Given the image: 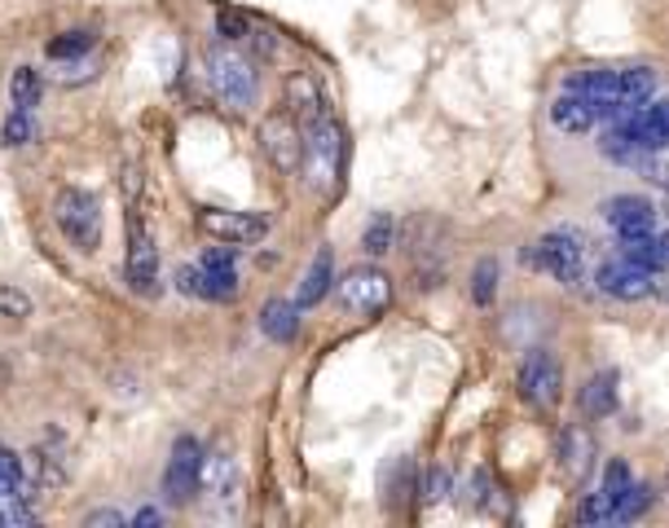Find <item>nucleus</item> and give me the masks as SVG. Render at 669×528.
Here are the masks:
<instances>
[{
	"label": "nucleus",
	"instance_id": "nucleus-36",
	"mask_svg": "<svg viewBox=\"0 0 669 528\" xmlns=\"http://www.w3.org/2000/svg\"><path fill=\"white\" fill-rule=\"evenodd\" d=\"M137 528H150V525H163V511L159 507H146V511H137V520H132Z\"/></svg>",
	"mask_w": 669,
	"mask_h": 528
},
{
	"label": "nucleus",
	"instance_id": "nucleus-27",
	"mask_svg": "<svg viewBox=\"0 0 669 528\" xmlns=\"http://www.w3.org/2000/svg\"><path fill=\"white\" fill-rule=\"evenodd\" d=\"M0 141H4V146H31V141H35V119H31V110H9V119H4V128H0Z\"/></svg>",
	"mask_w": 669,
	"mask_h": 528
},
{
	"label": "nucleus",
	"instance_id": "nucleus-13",
	"mask_svg": "<svg viewBox=\"0 0 669 528\" xmlns=\"http://www.w3.org/2000/svg\"><path fill=\"white\" fill-rule=\"evenodd\" d=\"M604 220L622 234V238H635V234H652L657 229V207L639 194H617L604 203Z\"/></svg>",
	"mask_w": 669,
	"mask_h": 528
},
{
	"label": "nucleus",
	"instance_id": "nucleus-30",
	"mask_svg": "<svg viewBox=\"0 0 669 528\" xmlns=\"http://www.w3.org/2000/svg\"><path fill=\"white\" fill-rule=\"evenodd\" d=\"M361 243H365V251H370V256H383V251L392 247V220H387V216H374V220L365 225Z\"/></svg>",
	"mask_w": 669,
	"mask_h": 528
},
{
	"label": "nucleus",
	"instance_id": "nucleus-15",
	"mask_svg": "<svg viewBox=\"0 0 669 528\" xmlns=\"http://www.w3.org/2000/svg\"><path fill=\"white\" fill-rule=\"evenodd\" d=\"M177 287L185 291V295H199V300H216V304H225V300H234L238 295V273H216V269H181L177 273Z\"/></svg>",
	"mask_w": 669,
	"mask_h": 528
},
{
	"label": "nucleus",
	"instance_id": "nucleus-34",
	"mask_svg": "<svg viewBox=\"0 0 669 528\" xmlns=\"http://www.w3.org/2000/svg\"><path fill=\"white\" fill-rule=\"evenodd\" d=\"M449 485H454V481H449V472H440V467H436V472L427 476V503H445V498H449Z\"/></svg>",
	"mask_w": 669,
	"mask_h": 528
},
{
	"label": "nucleus",
	"instance_id": "nucleus-31",
	"mask_svg": "<svg viewBox=\"0 0 669 528\" xmlns=\"http://www.w3.org/2000/svg\"><path fill=\"white\" fill-rule=\"evenodd\" d=\"M0 317H31V295L0 282Z\"/></svg>",
	"mask_w": 669,
	"mask_h": 528
},
{
	"label": "nucleus",
	"instance_id": "nucleus-19",
	"mask_svg": "<svg viewBox=\"0 0 669 528\" xmlns=\"http://www.w3.org/2000/svg\"><path fill=\"white\" fill-rule=\"evenodd\" d=\"M199 489L208 498H230L234 494V459L230 450H203V467H199Z\"/></svg>",
	"mask_w": 669,
	"mask_h": 528
},
{
	"label": "nucleus",
	"instance_id": "nucleus-11",
	"mask_svg": "<svg viewBox=\"0 0 669 528\" xmlns=\"http://www.w3.org/2000/svg\"><path fill=\"white\" fill-rule=\"evenodd\" d=\"M560 388H564V375H560V362L546 353V348H533L520 366V397L538 410L555 406L560 401Z\"/></svg>",
	"mask_w": 669,
	"mask_h": 528
},
{
	"label": "nucleus",
	"instance_id": "nucleus-28",
	"mask_svg": "<svg viewBox=\"0 0 669 528\" xmlns=\"http://www.w3.org/2000/svg\"><path fill=\"white\" fill-rule=\"evenodd\" d=\"M493 291H498V260H480L476 273H471V300L493 304Z\"/></svg>",
	"mask_w": 669,
	"mask_h": 528
},
{
	"label": "nucleus",
	"instance_id": "nucleus-33",
	"mask_svg": "<svg viewBox=\"0 0 669 528\" xmlns=\"http://www.w3.org/2000/svg\"><path fill=\"white\" fill-rule=\"evenodd\" d=\"M216 26H221V35H230V40H243L252 22H247L238 9H216Z\"/></svg>",
	"mask_w": 669,
	"mask_h": 528
},
{
	"label": "nucleus",
	"instance_id": "nucleus-26",
	"mask_svg": "<svg viewBox=\"0 0 669 528\" xmlns=\"http://www.w3.org/2000/svg\"><path fill=\"white\" fill-rule=\"evenodd\" d=\"M93 49V31H66L57 40H49V57L53 62H71V57H84Z\"/></svg>",
	"mask_w": 669,
	"mask_h": 528
},
{
	"label": "nucleus",
	"instance_id": "nucleus-16",
	"mask_svg": "<svg viewBox=\"0 0 669 528\" xmlns=\"http://www.w3.org/2000/svg\"><path fill=\"white\" fill-rule=\"evenodd\" d=\"M560 472L573 485H582L595 472V437L586 428H569L564 432V441H560Z\"/></svg>",
	"mask_w": 669,
	"mask_h": 528
},
{
	"label": "nucleus",
	"instance_id": "nucleus-22",
	"mask_svg": "<svg viewBox=\"0 0 669 528\" xmlns=\"http://www.w3.org/2000/svg\"><path fill=\"white\" fill-rule=\"evenodd\" d=\"M331 282H334V260H331V251L322 247V251L314 256L309 273H305V287H300L296 309H314V304H322V300H327V291H331Z\"/></svg>",
	"mask_w": 669,
	"mask_h": 528
},
{
	"label": "nucleus",
	"instance_id": "nucleus-24",
	"mask_svg": "<svg viewBox=\"0 0 669 528\" xmlns=\"http://www.w3.org/2000/svg\"><path fill=\"white\" fill-rule=\"evenodd\" d=\"M9 101H13V110H35V101H40V75L31 66H18L9 75Z\"/></svg>",
	"mask_w": 669,
	"mask_h": 528
},
{
	"label": "nucleus",
	"instance_id": "nucleus-9",
	"mask_svg": "<svg viewBox=\"0 0 669 528\" xmlns=\"http://www.w3.org/2000/svg\"><path fill=\"white\" fill-rule=\"evenodd\" d=\"M199 467H203V445L194 437H181L172 445V459H168V472H163V498L172 507L194 503V494H199Z\"/></svg>",
	"mask_w": 669,
	"mask_h": 528
},
{
	"label": "nucleus",
	"instance_id": "nucleus-25",
	"mask_svg": "<svg viewBox=\"0 0 669 528\" xmlns=\"http://www.w3.org/2000/svg\"><path fill=\"white\" fill-rule=\"evenodd\" d=\"M652 507V489L648 485H626V494L617 498V507H613V525H630V520H639L644 511Z\"/></svg>",
	"mask_w": 669,
	"mask_h": 528
},
{
	"label": "nucleus",
	"instance_id": "nucleus-2",
	"mask_svg": "<svg viewBox=\"0 0 669 528\" xmlns=\"http://www.w3.org/2000/svg\"><path fill=\"white\" fill-rule=\"evenodd\" d=\"M343 128L334 119H314L305 128V154H300V168H305V185L322 198L339 194V181H343Z\"/></svg>",
	"mask_w": 669,
	"mask_h": 528
},
{
	"label": "nucleus",
	"instance_id": "nucleus-7",
	"mask_svg": "<svg viewBox=\"0 0 669 528\" xmlns=\"http://www.w3.org/2000/svg\"><path fill=\"white\" fill-rule=\"evenodd\" d=\"M533 265H542L555 282H582V273H586V243H582V234H573V229H555V234H546L538 247H533Z\"/></svg>",
	"mask_w": 669,
	"mask_h": 528
},
{
	"label": "nucleus",
	"instance_id": "nucleus-17",
	"mask_svg": "<svg viewBox=\"0 0 669 528\" xmlns=\"http://www.w3.org/2000/svg\"><path fill=\"white\" fill-rule=\"evenodd\" d=\"M283 97H287V115H296V119H300V128H309L314 119H322V88H318V79H314V75L296 71V75L287 79Z\"/></svg>",
	"mask_w": 669,
	"mask_h": 528
},
{
	"label": "nucleus",
	"instance_id": "nucleus-14",
	"mask_svg": "<svg viewBox=\"0 0 669 528\" xmlns=\"http://www.w3.org/2000/svg\"><path fill=\"white\" fill-rule=\"evenodd\" d=\"M630 132H635V141L639 146H648V150H669V101H644L639 110H630V115H617Z\"/></svg>",
	"mask_w": 669,
	"mask_h": 528
},
{
	"label": "nucleus",
	"instance_id": "nucleus-10",
	"mask_svg": "<svg viewBox=\"0 0 669 528\" xmlns=\"http://www.w3.org/2000/svg\"><path fill=\"white\" fill-rule=\"evenodd\" d=\"M199 229L212 234L216 243H234V247H247V243H261L269 234V216L261 212H225V207H203L199 212Z\"/></svg>",
	"mask_w": 669,
	"mask_h": 528
},
{
	"label": "nucleus",
	"instance_id": "nucleus-5",
	"mask_svg": "<svg viewBox=\"0 0 669 528\" xmlns=\"http://www.w3.org/2000/svg\"><path fill=\"white\" fill-rule=\"evenodd\" d=\"M124 273H128V287L137 295H159V243L141 216V207L132 203L128 212V251H124Z\"/></svg>",
	"mask_w": 669,
	"mask_h": 528
},
{
	"label": "nucleus",
	"instance_id": "nucleus-4",
	"mask_svg": "<svg viewBox=\"0 0 669 528\" xmlns=\"http://www.w3.org/2000/svg\"><path fill=\"white\" fill-rule=\"evenodd\" d=\"M208 79H212V93L230 106V110H247L256 101V71L252 62L230 49V44H216L208 49Z\"/></svg>",
	"mask_w": 669,
	"mask_h": 528
},
{
	"label": "nucleus",
	"instance_id": "nucleus-6",
	"mask_svg": "<svg viewBox=\"0 0 669 528\" xmlns=\"http://www.w3.org/2000/svg\"><path fill=\"white\" fill-rule=\"evenodd\" d=\"M339 309L352 313V317H374L392 304V282L383 269H370V265H357L339 278Z\"/></svg>",
	"mask_w": 669,
	"mask_h": 528
},
{
	"label": "nucleus",
	"instance_id": "nucleus-23",
	"mask_svg": "<svg viewBox=\"0 0 669 528\" xmlns=\"http://www.w3.org/2000/svg\"><path fill=\"white\" fill-rule=\"evenodd\" d=\"M26 467H31V481H35L40 489H57V485H66V459H62V441H57V450H49V445L31 450Z\"/></svg>",
	"mask_w": 669,
	"mask_h": 528
},
{
	"label": "nucleus",
	"instance_id": "nucleus-1",
	"mask_svg": "<svg viewBox=\"0 0 669 528\" xmlns=\"http://www.w3.org/2000/svg\"><path fill=\"white\" fill-rule=\"evenodd\" d=\"M569 88H577L595 115H630L639 110L652 93H657V75L648 66H622V71H582L569 79Z\"/></svg>",
	"mask_w": 669,
	"mask_h": 528
},
{
	"label": "nucleus",
	"instance_id": "nucleus-32",
	"mask_svg": "<svg viewBox=\"0 0 669 528\" xmlns=\"http://www.w3.org/2000/svg\"><path fill=\"white\" fill-rule=\"evenodd\" d=\"M234 265H238V247H234V243L212 247V251L203 256V269H216V273H234Z\"/></svg>",
	"mask_w": 669,
	"mask_h": 528
},
{
	"label": "nucleus",
	"instance_id": "nucleus-21",
	"mask_svg": "<svg viewBox=\"0 0 669 528\" xmlns=\"http://www.w3.org/2000/svg\"><path fill=\"white\" fill-rule=\"evenodd\" d=\"M613 410H617V370H599V375H591V384L582 388V414L608 419Z\"/></svg>",
	"mask_w": 669,
	"mask_h": 528
},
{
	"label": "nucleus",
	"instance_id": "nucleus-12",
	"mask_svg": "<svg viewBox=\"0 0 669 528\" xmlns=\"http://www.w3.org/2000/svg\"><path fill=\"white\" fill-rule=\"evenodd\" d=\"M595 282H599V291H604V295H613V300H648V295L657 291L652 269H644V265L626 260L622 251H617L613 260H604V265H599Z\"/></svg>",
	"mask_w": 669,
	"mask_h": 528
},
{
	"label": "nucleus",
	"instance_id": "nucleus-20",
	"mask_svg": "<svg viewBox=\"0 0 669 528\" xmlns=\"http://www.w3.org/2000/svg\"><path fill=\"white\" fill-rule=\"evenodd\" d=\"M261 331H265L269 340H278V344H291V340L300 335V309H296L291 300H269V304L261 309Z\"/></svg>",
	"mask_w": 669,
	"mask_h": 528
},
{
	"label": "nucleus",
	"instance_id": "nucleus-18",
	"mask_svg": "<svg viewBox=\"0 0 669 528\" xmlns=\"http://www.w3.org/2000/svg\"><path fill=\"white\" fill-rule=\"evenodd\" d=\"M595 106L577 93V88H564L555 101H551V123L560 128V132H586V128H595Z\"/></svg>",
	"mask_w": 669,
	"mask_h": 528
},
{
	"label": "nucleus",
	"instance_id": "nucleus-35",
	"mask_svg": "<svg viewBox=\"0 0 669 528\" xmlns=\"http://www.w3.org/2000/svg\"><path fill=\"white\" fill-rule=\"evenodd\" d=\"M84 525L88 528H124V516H119V511H93Z\"/></svg>",
	"mask_w": 669,
	"mask_h": 528
},
{
	"label": "nucleus",
	"instance_id": "nucleus-29",
	"mask_svg": "<svg viewBox=\"0 0 669 528\" xmlns=\"http://www.w3.org/2000/svg\"><path fill=\"white\" fill-rule=\"evenodd\" d=\"M577 520H582V525H613V498H608L604 489H595V494L577 507Z\"/></svg>",
	"mask_w": 669,
	"mask_h": 528
},
{
	"label": "nucleus",
	"instance_id": "nucleus-3",
	"mask_svg": "<svg viewBox=\"0 0 669 528\" xmlns=\"http://www.w3.org/2000/svg\"><path fill=\"white\" fill-rule=\"evenodd\" d=\"M53 216H57V229L71 238L75 251L93 256L102 247V207H97V198L88 190H75V185L57 190L53 194Z\"/></svg>",
	"mask_w": 669,
	"mask_h": 528
},
{
	"label": "nucleus",
	"instance_id": "nucleus-8",
	"mask_svg": "<svg viewBox=\"0 0 669 528\" xmlns=\"http://www.w3.org/2000/svg\"><path fill=\"white\" fill-rule=\"evenodd\" d=\"M261 150L269 154V163H274L278 172H296V168H300V154H305V128H300V119L287 115V110L269 115V119L261 123Z\"/></svg>",
	"mask_w": 669,
	"mask_h": 528
}]
</instances>
